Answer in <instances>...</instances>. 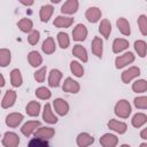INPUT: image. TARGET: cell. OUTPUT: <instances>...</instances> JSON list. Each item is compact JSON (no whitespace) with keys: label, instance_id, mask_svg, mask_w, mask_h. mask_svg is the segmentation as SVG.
Returning a JSON list of instances; mask_svg holds the SVG:
<instances>
[{"label":"cell","instance_id":"obj_21","mask_svg":"<svg viewBox=\"0 0 147 147\" xmlns=\"http://www.w3.org/2000/svg\"><path fill=\"white\" fill-rule=\"evenodd\" d=\"M129 47V41L122 38H117L113 42V52L114 53H119Z\"/></svg>","mask_w":147,"mask_h":147},{"label":"cell","instance_id":"obj_6","mask_svg":"<svg viewBox=\"0 0 147 147\" xmlns=\"http://www.w3.org/2000/svg\"><path fill=\"white\" fill-rule=\"evenodd\" d=\"M23 121V115L20 113H11L6 117V124L9 127H16Z\"/></svg>","mask_w":147,"mask_h":147},{"label":"cell","instance_id":"obj_47","mask_svg":"<svg viewBox=\"0 0 147 147\" xmlns=\"http://www.w3.org/2000/svg\"><path fill=\"white\" fill-rule=\"evenodd\" d=\"M121 147H131V146H129V145H122Z\"/></svg>","mask_w":147,"mask_h":147},{"label":"cell","instance_id":"obj_11","mask_svg":"<svg viewBox=\"0 0 147 147\" xmlns=\"http://www.w3.org/2000/svg\"><path fill=\"white\" fill-rule=\"evenodd\" d=\"M15 100H16V92L15 91H11V90H8L1 101V106L2 108H9L11 107L14 103H15Z\"/></svg>","mask_w":147,"mask_h":147},{"label":"cell","instance_id":"obj_1","mask_svg":"<svg viewBox=\"0 0 147 147\" xmlns=\"http://www.w3.org/2000/svg\"><path fill=\"white\" fill-rule=\"evenodd\" d=\"M115 114L121 118H127L131 114V106L126 100H119L115 106Z\"/></svg>","mask_w":147,"mask_h":147},{"label":"cell","instance_id":"obj_33","mask_svg":"<svg viewBox=\"0 0 147 147\" xmlns=\"http://www.w3.org/2000/svg\"><path fill=\"white\" fill-rule=\"evenodd\" d=\"M134 48L138 53V55L140 57H145L146 56V49H147V45L144 40H137L134 42Z\"/></svg>","mask_w":147,"mask_h":147},{"label":"cell","instance_id":"obj_8","mask_svg":"<svg viewBox=\"0 0 147 147\" xmlns=\"http://www.w3.org/2000/svg\"><path fill=\"white\" fill-rule=\"evenodd\" d=\"M85 17L88 22L95 23L101 18V10L98 7H90L85 13Z\"/></svg>","mask_w":147,"mask_h":147},{"label":"cell","instance_id":"obj_29","mask_svg":"<svg viewBox=\"0 0 147 147\" xmlns=\"http://www.w3.org/2000/svg\"><path fill=\"white\" fill-rule=\"evenodd\" d=\"M17 26H18V29H20L21 31L28 33V32H31V31H32L33 23H32V21L29 20V18H22L21 21L17 22Z\"/></svg>","mask_w":147,"mask_h":147},{"label":"cell","instance_id":"obj_43","mask_svg":"<svg viewBox=\"0 0 147 147\" xmlns=\"http://www.w3.org/2000/svg\"><path fill=\"white\" fill-rule=\"evenodd\" d=\"M140 136H141V138H142V139H147V129H144V130L141 131Z\"/></svg>","mask_w":147,"mask_h":147},{"label":"cell","instance_id":"obj_39","mask_svg":"<svg viewBox=\"0 0 147 147\" xmlns=\"http://www.w3.org/2000/svg\"><path fill=\"white\" fill-rule=\"evenodd\" d=\"M138 25L140 28V31L142 33V36L147 34V17L146 15H140L138 18Z\"/></svg>","mask_w":147,"mask_h":147},{"label":"cell","instance_id":"obj_37","mask_svg":"<svg viewBox=\"0 0 147 147\" xmlns=\"http://www.w3.org/2000/svg\"><path fill=\"white\" fill-rule=\"evenodd\" d=\"M57 41H59V45H60L61 48H67L70 44L68 34L64 33V32H59L57 33Z\"/></svg>","mask_w":147,"mask_h":147},{"label":"cell","instance_id":"obj_5","mask_svg":"<svg viewBox=\"0 0 147 147\" xmlns=\"http://www.w3.org/2000/svg\"><path fill=\"white\" fill-rule=\"evenodd\" d=\"M139 75H140V69L138 67H131V68H129L127 70H125L122 74V82L125 83V84H127L133 78L138 77Z\"/></svg>","mask_w":147,"mask_h":147},{"label":"cell","instance_id":"obj_13","mask_svg":"<svg viewBox=\"0 0 147 147\" xmlns=\"http://www.w3.org/2000/svg\"><path fill=\"white\" fill-rule=\"evenodd\" d=\"M108 127H109L110 130H113V131L119 133V134L125 133V131H126V129H127V126H126L125 123L119 122V121H116V119H110V121L108 122Z\"/></svg>","mask_w":147,"mask_h":147},{"label":"cell","instance_id":"obj_25","mask_svg":"<svg viewBox=\"0 0 147 147\" xmlns=\"http://www.w3.org/2000/svg\"><path fill=\"white\" fill-rule=\"evenodd\" d=\"M91 47H92V52L94 55H96L98 57L102 56V40H101V38L94 37Z\"/></svg>","mask_w":147,"mask_h":147},{"label":"cell","instance_id":"obj_14","mask_svg":"<svg viewBox=\"0 0 147 147\" xmlns=\"http://www.w3.org/2000/svg\"><path fill=\"white\" fill-rule=\"evenodd\" d=\"M54 134H55V131L52 127H40L34 132L36 138H40V139H44V140L53 138Z\"/></svg>","mask_w":147,"mask_h":147},{"label":"cell","instance_id":"obj_40","mask_svg":"<svg viewBox=\"0 0 147 147\" xmlns=\"http://www.w3.org/2000/svg\"><path fill=\"white\" fill-rule=\"evenodd\" d=\"M134 106L139 109H146L147 108V98L146 96H139L134 99Z\"/></svg>","mask_w":147,"mask_h":147},{"label":"cell","instance_id":"obj_23","mask_svg":"<svg viewBox=\"0 0 147 147\" xmlns=\"http://www.w3.org/2000/svg\"><path fill=\"white\" fill-rule=\"evenodd\" d=\"M53 10L54 8L51 6V5H45L40 8V20L42 22H48V20L51 18L52 14H53Z\"/></svg>","mask_w":147,"mask_h":147},{"label":"cell","instance_id":"obj_41","mask_svg":"<svg viewBox=\"0 0 147 147\" xmlns=\"http://www.w3.org/2000/svg\"><path fill=\"white\" fill-rule=\"evenodd\" d=\"M39 37H40L39 31H37V30L31 31L30 34H29V37H28L29 44H30V45H36V44L38 42V40H39Z\"/></svg>","mask_w":147,"mask_h":147},{"label":"cell","instance_id":"obj_10","mask_svg":"<svg viewBox=\"0 0 147 147\" xmlns=\"http://www.w3.org/2000/svg\"><path fill=\"white\" fill-rule=\"evenodd\" d=\"M53 105H54V108H55V110H56V113L59 115H61V116L67 115V113L69 110V105H68V102L65 100H63V99H56V100H54V103Z\"/></svg>","mask_w":147,"mask_h":147},{"label":"cell","instance_id":"obj_46","mask_svg":"<svg viewBox=\"0 0 147 147\" xmlns=\"http://www.w3.org/2000/svg\"><path fill=\"white\" fill-rule=\"evenodd\" d=\"M140 147H147V144H145V142H144V144H141V145H140Z\"/></svg>","mask_w":147,"mask_h":147},{"label":"cell","instance_id":"obj_32","mask_svg":"<svg viewBox=\"0 0 147 147\" xmlns=\"http://www.w3.org/2000/svg\"><path fill=\"white\" fill-rule=\"evenodd\" d=\"M147 122V116L142 113H137L132 118V125L134 127H140Z\"/></svg>","mask_w":147,"mask_h":147},{"label":"cell","instance_id":"obj_36","mask_svg":"<svg viewBox=\"0 0 147 147\" xmlns=\"http://www.w3.org/2000/svg\"><path fill=\"white\" fill-rule=\"evenodd\" d=\"M28 147H49V144L47 142V140L40 138H33L29 141Z\"/></svg>","mask_w":147,"mask_h":147},{"label":"cell","instance_id":"obj_17","mask_svg":"<svg viewBox=\"0 0 147 147\" xmlns=\"http://www.w3.org/2000/svg\"><path fill=\"white\" fill-rule=\"evenodd\" d=\"M93 141H94V138L92 136H90L88 133H86V132L79 133L78 137H77V145L79 147H87V146L92 145Z\"/></svg>","mask_w":147,"mask_h":147},{"label":"cell","instance_id":"obj_44","mask_svg":"<svg viewBox=\"0 0 147 147\" xmlns=\"http://www.w3.org/2000/svg\"><path fill=\"white\" fill-rule=\"evenodd\" d=\"M2 86H5V78H3V76L0 74V87H2Z\"/></svg>","mask_w":147,"mask_h":147},{"label":"cell","instance_id":"obj_35","mask_svg":"<svg viewBox=\"0 0 147 147\" xmlns=\"http://www.w3.org/2000/svg\"><path fill=\"white\" fill-rule=\"evenodd\" d=\"M70 69H71V72L76 76V77H82L84 75V69L82 67L80 63H78L77 61H72L70 63Z\"/></svg>","mask_w":147,"mask_h":147},{"label":"cell","instance_id":"obj_16","mask_svg":"<svg viewBox=\"0 0 147 147\" xmlns=\"http://www.w3.org/2000/svg\"><path fill=\"white\" fill-rule=\"evenodd\" d=\"M39 126H40V122H38V121H29V122H26V123L22 126L21 132H22L25 137H29V136H31V133H32L37 127H39Z\"/></svg>","mask_w":147,"mask_h":147},{"label":"cell","instance_id":"obj_7","mask_svg":"<svg viewBox=\"0 0 147 147\" xmlns=\"http://www.w3.org/2000/svg\"><path fill=\"white\" fill-rule=\"evenodd\" d=\"M62 88H63L64 92H68V93H78V91H79V84L76 80H74L72 78L68 77V78H65Z\"/></svg>","mask_w":147,"mask_h":147},{"label":"cell","instance_id":"obj_30","mask_svg":"<svg viewBox=\"0 0 147 147\" xmlns=\"http://www.w3.org/2000/svg\"><path fill=\"white\" fill-rule=\"evenodd\" d=\"M10 82L11 85L15 87H18L22 85V75L18 69H13L10 72Z\"/></svg>","mask_w":147,"mask_h":147},{"label":"cell","instance_id":"obj_4","mask_svg":"<svg viewBox=\"0 0 147 147\" xmlns=\"http://www.w3.org/2000/svg\"><path fill=\"white\" fill-rule=\"evenodd\" d=\"M87 37V29L84 24H77L72 31V38L76 41H83Z\"/></svg>","mask_w":147,"mask_h":147},{"label":"cell","instance_id":"obj_20","mask_svg":"<svg viewBox=\"0 0 147 147\" xmlns=\"http://www.w3.org/2000/svg\"><path fill=\"white\" fill-rule=\"evenodd\" d=\"M116 24H117V28H118V30H119L121 33H123V34H125V36H129V34L131 33L130 24H129V22L126 21V18L119 17V18L117 20Z\"/></svg>","mask_w":147,"mask_h":147},{"label":"cell","instance_id":"obj_9","mask_svg":"<svg viewBox=\"0 0 147 147\" xmlns=\"http://www.w3.org/2000/svg\"><path fill=\"white\" fill-rule=\"evenodd\" d=\"M117 142H118L117 137L110 133H106L100 138V144L103 147H116Z\"/></svg>","mask_w":147,"mask_h":147},{"label":"cell","instance_id":"obj_18","mask_svg":"<svg viewBox=\"0 0 147 147\" xmlns=\"http://www.w3.org/2000/svg\"><path fill=\"white\" fill-rule=\"evenodd\" d=\"M62 78V72L57 69H53L48 77V84L52 87H57L60 85V80Z\"/></svg>","mask_w":147,"mask_h":147},{"label":"cell","instance_id":"obj_19","mask_svg":"<svg viewBox=\"0 0 147 147\" xmlns=\"http://www.w3.org/2000/svg\"><path fill=\"white\" fill-rule=\"evenodd\" d=\"M74 23L72 17H65V16H57L54 20V25L56 28H69Z\"/></svg>","mask_w":147,"mask_h":147},{"label":"cell","instance_id":"obj_15","mask_svg":"<svg viewBox=\"0 0 147 147\" xmlns=\"http://www.w3.org/2000/svg\"><path fill=\"white\" fill-rule=\"evenodd\" d=\"M77 9H78V1L77 0H68L61 7V11L63 14H74L77 11Z\"/></svg>","mask_w":147,"mask_h":147},{"label":"cell","instance_id":"obj_42","mask_svg":"<svg viewBox=\"0 0 147 147\" xmlns=\"http://www.w3.org/2000/svg\"><path fill=\"white\" fill-rule=\"evenodd\" d=\"M46 70H47L46 67H42V68H40L39 70H37V71L34 72V79H36L37 82H39V83H42L44 79H45V76H46Z\"/></svg>","mask_w":147,"mask_h":147},{"label":"cell","instance_id":"obj_22","mask_svg":"<svg viewBox=\"0 0 147 147\" xmlns=\"http://www.w3.org/2000/svg\"><path fill=\"white\" fill-rule=\"evenodd\" d=\"M28 61L32 67H39L42 62V57L37 51H32L28 55Z\"/></svg>","mask_w":147,"mask_h":147},{"label":"cell","instance_id":"obj_12","mask_svg":"<svg viewBox=\"0 0 147 147\" xmlns=\"http://www.w3.org/2000/svg\"><path fill=\"white\" fill-rule=\"evenodd\" d=\"M42 119H44L46 123H49V124H55V123L57 122V118H56V116L53 114V111H52V108H51V105H49V103H46V105H45V107H44Z\"/></svg>","mask_w":147,"mask_h":147},{"label":"cell","instance_id":"obj_2","mask_svg":"<svg viewBox=\"0 0 147 147\" xmlns=\"http://www.w3.org/2000/svg\"><path fill=\"white\" fill-rule=\"evenodd\" d=\"M20 144V138L14 132H6L2 138V145L5 147H17Z\"/></svg>","mask_w":147,"mask_h":147},{"label":"cell","instance_id":"obj_45","mask_svg":"<svg viewBox=\"0 0 147 147\" xmlns=\"http://www.w3.org/2000/svg\"><path fill=\"white\" fill-rule=\"evenodd\" d=\"M23 5H25V6H31L32 3H33V1H29V2H22Z\"/></svg>","mask_w":147,"mask_h":147},{"label":"cell","instance_id":"obj_31","mask_svg":"<svg viewBox=\"0 0 147 147\" xmlns=\"http://www.w3.org/2000/svg\"><path fill=\"white\" fill-rule=\"evenodd\" d=\"M44 53L46 54H52L55 52V44H54V40L52 37H48L44 42H42V46H41Z\"/></svg>","mask_w":147,"mask_h":147},{"label":"cell","instance_id":"obj_26","mask_svg":"<svg viewBox=\"0 0 147 147\" xmlns=\"http://www.w3.org/2000/svg\"><path fill=\"white\" fill-rule=\"evenodd\" d=\"M72 54L78 57L79 60H82L83 62H86L87 61V53H86V49L82 46V45H75L74 46V49H72Z\"/></svg>","mask_w":147,"mask_h":147},{"label":"cell","instance_id":"obj_3","mask_svg":"<svg viewBox=\"0 0 147 147\" xmlns=\"http://www.w3.org/2000/svg\"><path fill=\"white\" fill-rule=\"evenodd\" d=\"M133 61H134V55H133V53L127 52V53H125V54H123V55L116 57L115 64H116V68H117V69H121V68L125 67L126 64L132 63Z\"/></svg>","mask_w":147,"mask_h":147},{"label":"cell","instance_id":"obj_38","mask_svg":"<svg viewBox=\"0 0 147 147\" xmlns=\"http://www.w3.org/2000/svg\"><path fill=\"white\" fill-rule=\"evenodd\" d=\"M36 95H37V98H39L41 100H47L51 98V91L48 88L41 86V87L36 90Z\"/></svg>","mask_w":147,"mask_h":147},{"label":"cell","instance_id":"obj_28","mask_svg":"<svg viewBox=\"0 0 147 147\" xmlns=\"http://www.w3.org/2000/svg\"><path fill=\"white\" fill-rule=\"evenodd\" d=\"M11 55H10V51L7 48H1L0 49V67H7L10 62Z\"/></svg>","mask_w":147,"mask_h":147},{"label":"cell","instance_id":"obj_24","mask_svg":"<svg viewBox=\"0 0 147 147\" xmlns=\"http://www.w3.org/2000/svg\"><path fill=\"white\" fill-rule=\"evenodd\" d=\"M99 31H100V33L106 39H108L109 38V34L111 32V24H110V22L108 20H102L101 23H100V25H99Z\"/></svg>","mask_w":147,"mask_h":147},{"label":"cell","instance_id":"obj_27","mask_svg":"<svg viewBox=\"0 0 147 147\" xmlns=\"http://www.w3.org/2000/svg\"><path fill=\"white\" fill-rule=\"evenodd\" d=\"M39 111H40V103L37 102V101H31L28 103L26 106V114L29 116H38L39 115Z\"/></svg>","mask_w":147,"mask_h":147},{"label":"cell","instance_id":"obj_34","mask_svg":"<svg viewBox=\"0 0 147 147\" xmlns=\"http://www.w3.org/2000/svg\"><path fill=\"white\" fill-rule=\"evenodd\" d=\"M132 90L137 93H142V92H146L147 90V82L145 79H139L137 82L133 83L132 85Z\"/></svg>","mask_w":147,"mask_h":147}]
</instances>
